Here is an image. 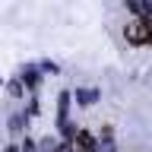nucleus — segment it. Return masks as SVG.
I'll use <instances>...</instances> for the list:
<instances>
[{"label": "nucleus", "instance_id": "2", "mask_svg": "<svg viewBox=\"0 0 152 152\" xmlns=\"http://www.w3.org/2000/svg\"><path fill=\"white\" fill-rule=\"evenodd\" d=\"M73 149H76V152H92V136H89V133H76Z\"/></svg>", "mask_w": 152, "mask_h": 152}, {"label": "nucleus", "instance_id": "1", "mask_svg": "<svg viewBox=\"0 0 152 152\" xmlns=\"http://www.w3.org/2000/svg\"><path fill=\"white\" fill-rule=\"evenodd\" d=\"M127 38L140 45V41H152V32H149V26H142V22H130V26H127Z\"/></svg>", "mask_w": 152, "mask_h": 152}]
</instances>
